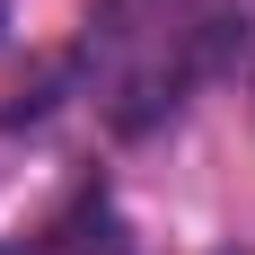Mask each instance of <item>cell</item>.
Here are the masks:
<instances>
[{
  "instance_id": "6da1fadb",
  "label": "cell",
  "mask_w": 255,
  "mask_h": 255,
  "mask_svg": "<svg viewBox=\"0 0 255 255\" xmlns=\"http://www.w3.org/2000/svg\"><path fill=\"white\" fill-rule=\"evenodd\" d=\"M247 44V9L229 0H158V26H124V71H115V132H150L176 115L203 79H220Z\"/></svg>"
},
{
  "instance_id": "7a4b0ae2",
  "label": "cell",
  "mask_w": 255,
  "mask_h": 255,
  "mask_svg": "<svg viewBox=\"0 0 255 255\" xmlns=\"http://www.w3.org/2000/svg\"><path fill=\"white\" fill-rule=\"evenodd\" d=\"M53 255H124V238H115V211H106V194H79L62 220H53V238H44Z\"/></svg>"
}]
</instances>
